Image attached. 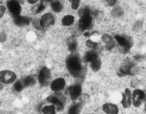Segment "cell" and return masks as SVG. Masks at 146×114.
<instances>
[{"mask_svg":"<svg viewBox=\"0 0 146 114\" xmlns=\"http://www.w3.org/2000/svg\"><path fill=\"white\" fill-rule=\"evenodd\" d=\"M66 66L70 74L75 77H78L82 74V66L81 61L77 56L71 55L66 60Z\"/></svg>","mask_w":146,"mask_h":114,"instance_id":"1","label":"cell"},{"mask_svg":"<svg viewBox=\"0 0 146 114\" xmlns=\"http://www.w3.org/2000/svg\"><path fill=\"white\" fill-rule=\"evenodd\" d=\"M80 19L79 22V27L82 31L89 29L92 24V18L90 10L88 7L81 9L79 13Z\"/></svg>","mask_w":146,"mask_h":114,"instance_id":"2","label":"cell"},{"mask_svg":"<svg viewBox=\"0 0 146 114\" xmlns=\"http://www.w3.org/2000/svg\"><path fill=\"white\" fill-rule=\"evenodd\" d=\"M46 101L55 105L58 111L62 110L65 103V98L60 93H54L49 95L47 98Z\"/></svg>","mask_w":146,"mask_h":114,"instance_id":"3","label":"cell"},{"mask_svg":"<svg viewBox=\"0 0 146 114\" xmlns=\"http://www.w3.org/2000/svg\"><path fill=\"white\" fill-rule=\"evenodd\" d=\"M51 77V73L50 70L47 67H43L39 72L38 80L42 85H46L48 84Z\"/></svg>","mask_w":146,"mask_h":114,"instance_id":"4","label":"cell"},{"mask_svg":"<svg viewBox=\"0 0 146 114\" xmlns=\"http://www.w3.org/2000/svg\"><path fill=\"white\" fill-rule=\"evenodd\" d=\"M7 6L13 18L20 16L21 13V6L15 0H11L7 2Z\"/></svg>","mask_w":146,"mask_h":114,"instance_id":"5","label":"cell"},{"mask_svg":"<svg viewBox=\"0 0 146 114\" xmlns=\"http://www.w3.org/2000/svg\"><path fill=\"white\" fill-rule=\"evenodd\" d=\"M16 79L15 74L9 70H5L1 72L0 79L2 83L5 84H10L13 83Z\"/></svg>","mask_w":146,"mask_h":114,"instance_id":"6","label":"cell"},{"mask_svg":"<svg viewBox=\"0 0 146 114\" xmlns=\"http://www.w3.org/2000/svg\"><path fill=\"white\" fill-rule=\"evenodd\" d=\"M145 92L140 89H135L133 93V103L135 107H139L145 98Z\"/></svg>","mask_w":146,"mask_h":114,"instance_id":"7","label":"cell"},{"mask_svg":"<svg viewBox=\"0 0 146 114\" xmlns=\"http://www.w3.org/2000/svg\"><path fill=\"white\" fill-rule=\"evenodd\" d=\"M55 21V18L54 16L50 13H47L42 17L40 21V24L42 28H47L54 25Z\"/></svg>","mask_w":146,"mask_h":114,"instance_id":"8","label":"cell"},{"mask_svg":"<svg viewBox=\"0 0 146 114\" xmlns=\"http://www.w3.org/2000/svg\"><path fill=\"white\" fill-rule=\"evenodd\" d=\"M119 44L123 47L126 51L129 50L132 46V40L130 39L125 38L120 36H116L115 37Z\"/></svg>","mask_w":146,"mask_h":114,"instance_id":"9","label":"cell"},{"mask_svg":"<svg viewBox=\"0 0 146 114\" xmlns=\"http://www.w3.org/2000/svg\"><path fill=\"white\" fill-rule=\"evenodd\" d=\"M131 93L129 88H126L125 92L123 93V99L121 102L123 107L125 109L129 108L131 105Z\"/></svg>","mask_w":146,"mask_h":114,"instance_id":"10","label":"cell"},{"mask_svg":"<svg viewBox=\"0 0 146 114\" xmlns=\"http://www.w3.org/2000/svg\"><path fill=\"white\" fill-rule=\"evenodd\" d=\"M69 92L71 99L75 100L82 93V87L80 84H75L69 88Z\"/></svg>","mask_w":146,"mask_h":114,"instance_id":"11","label":"cell"},{"mask_svg":"<svg viewBox=\"0 0 146 114\" xmlns=\"http://www.w3.org/2000/svg\"><path fill=\"white\" fill-rule=\"evenodd\" d=\"M65 85V81L62 78H58L54 80L51 84V88L54 91H59L62 90Z\"/></svg>","mask_w":146,"mask_h":114,"instance_id":"12","label":"cell"},{"mask_svg":"<svg viewBox=\"0 0 146 114\" xmlns=\"http://www.w3.org/2000/svg\"><path fill=\"white\" fill-rule=\"evenodd\" d=\"M103 111L106 114H116L119 113L117 106L112 103H105L102 106Z\"/></svg>","mask_w":146,"mask_h":114,"instance_id":"13","label":"cell"},{"mask_svg":"<svg viewBox=\"0 0 146 114\" xmlns=\"http://www.w3.org/2000/svg\"><path fill=\"white\" fill-rule=\"evenodd\" d=\"M14 20L16 25L19 27H24L28 25L30 23V18L26 17H17L14 18Z\"/></svg>","mask_w":146,"mask_h":114,"instance_id":"14","label":"cell"},{"mask_svg":"<svg viewBox=\"0 0 146 114\" xmlns=\"http://www.w3.org/2000/svg\"><path fill=\"white\" fill-rule=\"evenodd\" d=\"M132 68L133 65H127L121 67L119 70V76H123L127 75H133V73H131Z\"/></svg>","mask_w":146,"mask_h":114,"instance_id":"15","label":"cell"},{"mask_svg":"<svg viewBox=\"0 0 146 114\" xmlns=\"http://www.w3.org/2000/svg\"><path fill=\"white\" fill-rule=\"evenodd\" d=\"M103 40L106 43V49L111 50L115 45L113 40L109 35H105L103 36Z\"/></svg>","mask_w":146,"mask_h":114,"instance_id":"16","label":"cell"},{"mask_svg":"<svg viewBox=\"0 0 146 114\" xmlns=\"http://www.w3.org/2000/svg\"><path fill=\"white\" fill-rule=\"evenodd\" d=\"M98 58L97 55L92 51L88 52L85 56V60L88 62H93Z\"/></svg>","mask_w":146,"mask_h":114,"instance_id":"17","label":"cell"},{"mask_svg":"<svg viewBox=\"0 0 146 114\" xmlns=\"http://www.w3.org/2000/svg\"><path fill=\"white\" fill-rule=\"evenodd\" d=\"M51 7L55 13H59L62 9V5L58 1H53L51 3Z\"/></svg>","mask_w":146,"mask_h":114,"instance_id":"18","label":"cell"},{"mask_svg":"<svg viewBox=\"0 0 146 114\" xmlns=\"http://www.w3.org/2000/svg\"><path fill=\"white\" fill-rule=\"evenodd\" d=\"M74 21V17L72 15H66L62 19V23L64 26H69Z\"/></svg>","mask_w":146,"mask_h":114,"instance_id":"19","label":"cell"},{"mask_svg":"<svg viewBox=\"0 0 146 114\" xmlns=\"http://www.w3.org/2000/svg\"><path fill=\"white\" fill-rule=\"evenodd\" d=\"M22 82L24 87H28V86H31L33 85L35 83L36 80L33 76H29L24 78L22 81Z\"/></svg>","mask_w":146,"mask_h":114,"instance_id":"20","label":"cell"},{"mask_svg":"<svg viewBox=\"0 0 146 114\" xmlns=\"http://www.w3.org/2000/svg\"><path fill=\"white\" fill-rule=\"evenodd\" d=\"M91 66L94 72H97L100 69L101 66V61L99 57L96 60L92 62L91 64Z\"/></svg>","mask_w":146,"mask_h":114,"instance_id":"21","label":"cell"},{"mask_svg":"<svg viewBox=\"0 0 146 114\" xmlns=\"http://www.w3.org/2000/svg\"><path fill=\"white\" fill-rule=\"evenodd\" d=\"M42 112L43 114H55V107L54 105L52 106H46L44 107L42 110Z\"/></svg>","mask_w":146,"mask_h":114,"instance_id":"22","label":"cell"},{"mask_svg":"<svg viewBox=\"0 0 146 114\" xmlns=\"http://www.w3.org/2000/svg\"><path fill=\"white\" fill-rule=\"evenodd\" d=\"M76 42L74 39H70V40L69 41L68 43V47H69V50L71 52H74L75 51L76 48Z\"/></svg>","mask_w":146,"mask_h":114,"instance_id":"23","label":"cell"},{"mask_svg":"<svg viewBox=\"0 0 146 114\" xmlns=\"http://www.w3.org/2000/svg\"><path fill=\"white\" fill-rule=\"evenodd\" d=\"M79 106L78 105H74L73 106H72L69 110V114H78L79 112Z\"/></svg>","mask_w":146,"mask_h":114,"instance_id":"24","label":"cell"},{"mask_svg":"<svg viewBox=\"0 0 146 114\" xmlns=\"http://www.w3.org/2000/svg\"><path fill=\"white\" fill-rule=\"evenodd\" d=\"M24 85L23 83V82L21 81H20L19 80L18 82H17L14 85V87H15V89L18 92H20V91H21L22 89H23Z\"/></svg>","mask_w":146,"mask_h":114,"instance_id":"25","label":"cell"},{"mask_svg":"<svg viewBox=\"0 0 146 114\" xmlns=\"http://www.w3.org/2000/svg\"><path fill=\"white\" fill-rule=\"evenodd\" d=\"M86 45L87 47L91 48L92 49H96L97 46V43L92 41L91 40H88L86 42Z\"/></svg>","mask_w":146,"mask_h":114,"instance_id":"26","label":"cell"},{"mask_svg":"<svg viewBox=\"0 0 146 114\" xmlns=\"http://www.w3.org/2000/svg\"><path fill=\"white\" fill-rule=\"evenodd\" d=\"M69 1L72 3V7L74 10H76L78 8L80 0H69Z\"/></svg>","mask_w":146,"mask_h":114,"instance_id":"27","label":"cell"},{"mask_svg":"<svg viewBox=\"0 0 146 114\" xmlns=\"http://www.w3.org/2000/svg\"><path fill=\"white\" fill-rule=\"evenodd\" d=\"M44 9H45V6H44V5L43 4L42 1L41 3H40V5H39L38 8L36 9V14L39 13L41 12L42 10H43Z\"/></svg>","mask_w":146,"mask_h":114,"instance_id":"28","label":"cell"},{"mask_svg":"<svg viewBox=\"0 0 146 114\" xmlns=\"http://www.w3.org/2000/svg\"><path fill=\"white\" fill-rule=\"evenodd\" d=\"M109 6H113L116 3V0H105Z\"/></svg>","mask_w":146,"mask_h":114,"instance_id":"29","label":"cell"},{"mask_svg":"<svg viewBox=\"0 0 146 114\" xmlns=\"http://www.w3.org/2000/svg\"><path fill=\"white\" fill-rule=\"evenodd\" d=\"M5 7L3 6H1V16H0V17L1 18H2V15H3V13H4V12H5Z\"/></svg>","mask_w":146,"mask_h":114,"instance_id":"30","label":"cell"},{"mask_svg":"<svg viewBox=\"0 0 146 114\" xmlns=\"http://www.w3.org/2000/svg\"><path fill=\"white\" fill-rule=\"evenodd\" d=\"M38 0H28V2L31 4H34L36 3Z\"/></svg>","mask_w":146,"mask_h":114,"instance_id":"31","label":"cell"},{"mask_svg":"<svg viewBox=\"0 0 146 114\" xmlns=\"http://www.w3.org/2000/svg\"><path fill=\"white\" fill-rule=\"evenodd\" d=\"M84 36L85 37H88V36H89V33H88V32H86V33H85L84 34Z\"/></svg>","mask_w":146,"mask_h":114,"instance_id":"32","label":"cell"},{"mask_svg":"<svg viewBox=\"0 0 146 114\" xmlns=\"http://www.w3.org/2000/svg\"><path fill=\"white\" fill-rule=\"evenodd\" d=\"M45 1H48V2H50V1H51L52 0H45Z\"/></svg>","mask_w":146,"mask_h":114,"instance_id":"33","label":"cell"},{"mask_svg":"<svg viewBox=\"0 0 146 114\" xmlns=\"http://www.w3.org/2000/svg\"><path fill=\"white\" fill-rule=\"evenodd\" d=\"M145 111H146V104H145Z\"/></svg>","mask_w":146,"mask_h":114,"instance_id":"34","label":"cell"},{"mask_svg":"<svg viewBox=\"0 0 146 114\" xmlns=\"http://www.w3.org/2000/svg\"></svg>","mask_w":146,"mask_h":114,"instance_id":"35","label":"cell"}]
</instances>
